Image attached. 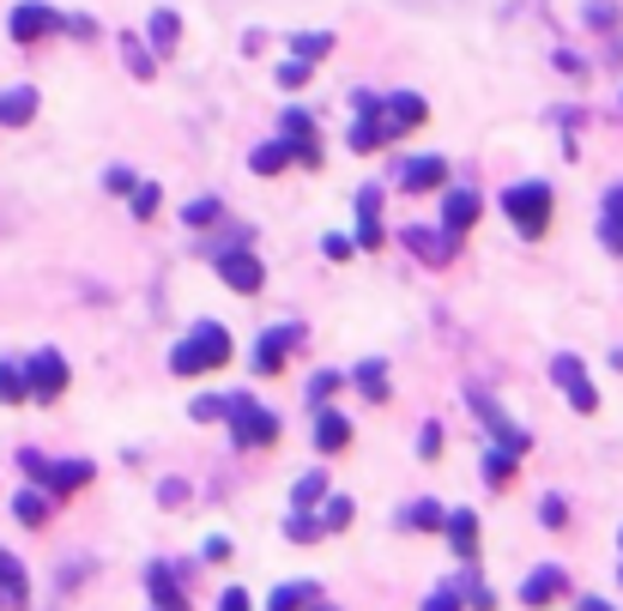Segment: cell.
Wrapping results in <instances>:
<instances>
[{
  "mask_svg": "<svg viewBox=\"0 0 623 611\" xmlns=\"http://www.w3.org/2000/svg\"><path fill=\"white\" fill-rule=\"evenodd\" d=\"M352 382H357V387H363V394H370V400H387V363H382V358L357 363V370H352Z\"/></svg>",
  "mask_w": 623,
  "mask_h": 611,
  "instance_id": "obj_27",
  "label": "cell"
},
{
  "mask_svg": "<svg viewBox=\"0 0 623 611\" xmlns=\"http://www.w3.org/2000/svg\"><path fill=\"white\" fill-rule=\"evenodd\" d=\"M12 515H19L24 527H43V521H49V497H37V490H19V497H12Z\"/></svg>",
  "mask_w": 623,
  "mask_h": 611,
  "instance_id": "obj_32",
  "label": "cell"
},
{
  "mask_svg": "<svg viewBox=\"0 0 623 611\" xmlns=\"http://www.w3.org/2000/svg\"><path fill=\"white\" fill-rule=\"evenodd\" d=\"M279 85H284V91L309 85V61H297V55H291V61H279Z\"/></svg>",
  "mask_w": 623,
  "mask_h": 611,
  "instance_id": "obj_38",
  "label": "cell"
},
{
  "mask_svg": "<svg viewBox=\"0 0 623 611\" xmlns=\"http://www.w3.org/2000/svg\"><path fill=\"white\" fill-rule=\"evenodd\" d=\"M321 497H328V473H303V478H297V490H291L297 509H315Z\"/></svg>",
  "mask_w": 623,
  "mask_h": 611,
  "instance_id": "obj_33",
  "label": "cell"
},
{
  "mask_svg": "<svg viewBox=\"0 0 623 611\" xmlns=\"http://www.w3.org/2000/svg\"><path fill=\"white\" fill-rule=\"evenodd\" d=\"M122 49H127V68H134V80H152V73H158V61H152V49H146V43H134V31L122 37Z\"/></svg>",
  "mask_w": 623,
  "mask_h": 611,
  "instance_id": "obj_34",
  "label": "cell"
},
{
  "mask_svg": "<svg viewBox=\"0 0 623 611\" xmlns=\"http://www.w3.org/2000/svg\"><path fill=\"white\" fill-rule=\"evenodd\" d=\"M502 213L515 218L521 237H544V230H551V188H544V182H515V188L502 194Z\"/></svg>",
  "mask_w": 623,
  "mask_h": 611,
  "instance_id": "obj_6",
  "label": "cell"
},
{
  "mask_svg": "<svg viewBox=\"0 0 623 611\" xmlns=\"http://www.w3.org/2000/svg\"><path fill=\"white\" fill-rule=\"evenodd\" d=\"M357 127H352V152H375L387 146V139L412 134V127H424V97L418 91H394V97H375V91H357Z\"/></svg>",
  "mask_w": 623,
  "mask_h": 611,
  "instance_id": "obj_1",
  "label": "cell"
},
{
  "mask_svg": "<svg viewBox=\"0 0 623 611\" xmlns=\"http://www.w3.org/2000/svg\"><path fill=\"white\" fill-rule=\"evenodd\" d=\"M478 213H485V200H478L473 188H448L443 194V230L448 237H466V230L478 225Z\"/></svg>",
  "mask_w": 623,
  "mask_h": 611,
  "instance_id": "obj_13",
  "label": "cell"
},
{
  "mask_svg": "<svg viewBox=\"0 0 623 611\" xmlns=\"http://www.w3.org/2000/svg\"><path fill=\"white\" fill-rule=\"evenodd\" d=\"M284 146H291L297 164H321V146H315V122L303 110H284Z\"/></svg>",
  "mask_w": 623,
  "mask_h": 611,
  "instance_id": "obj_17",
  "label": "cell"
},
{
  "mask_svg": "<svg viewBox=\"0 0 623 611\" xmlns=\"http://www.w3.org/2000/svg\"><path fill=\"white\" fill-rule=\"evenodd\" d=\"M218 272H225V284L230 291H242V297H255L267 284V267L255 261L249 249H218Z\"/></svg>",
  "mask_w": 623,
  "mask_h": 611,
  "instance_id": "obj_10",
  "label": "cell"
},
{
  "mask_svg": "<svg viewBox=\"0 0 623 611\" xmlns=\"http://www.w3.org/2000/svg\"><path fill=\"white\" fill-rule=\"evenodd\" d=\"M158 503H164V509H176V503H188V485H181V478H164Z\"/></svg>",
  "mask_w": 623,
  "mask_h": 611,
  "instance_id": "obj_43",
  "label": "cell"
},
{
  "mask_svg": "<svg viewBox=\"0 0 623 611\" xmlns=\"http://www.w3.org/2000/svg\"><path fill=\"white\" fill-rule=\"evenodd\" d=\"M37 115V91L31 85H19V91H7L0 97V127H24Z\"/></svg>",
  "mask_w": 623,
  "mask_h": 611,
  "instance_id": "obj_23",
  "label": "cell"
},
{
  "mask_svg": "<svg viewBox=\"0 0 623 611\" xmlns=\"http://www.w3.org/2000/svg\"><path fill=\"white\" fill-rule=\"evenodd\" d=\"M315 527H321V532H340V527H352V497H321V515H315Z\"/></svg>",
  "mask_w": 623,
  "mask_h": 611,
  "instance_id": "obj_29",
  "label": "cell"
},
{
  "mask_svg": "<svg viewBox=\"0 0 623 611\" xmlns=\"http://www.w3.org/2000/svg\"><path fill=\"white\" fill-rule=\"evenodd\" d=\"M103 182H110V194H134V170H122V164H115Z\"/></svg>",
  "mask_w": 623,
  "mask_h": 611,
  "instance_id": "obj_46",
  "label": "cell"
},
{
  "mask_svg": "<svg viewBox=\"0 0 623 611\" xmlns=\"http://www.w3.org/2000/svg\"><path fill=\"white\" fill-rule=\"evenodd\" d=\"M230 363V333L218 321H194L188 340L170 351V370L176 375H206V370H225Z\"/></svg>",
  "mask_w": 623,
  "mask_h": 611,
  "instance_id": "obj_2",
  "label": "cell"
},
{
  "mask_svg": "<svg viewBox=\"0 0 623 611\" xmlns=\"http://www.w3.org/2000/svg\"><path fill=\"white\" fill-rule=\"evenodd\" d=\"M225 418H230V436H237L242 448L279 442V412H267L255 394H225Z\"/></svg>",
  "mask_w": 623,
  "mask_h": 611,
  "instance_id": "obj_3",
  "label": "cell"
},
{
  "mask_svg": "<svg viewBox=\"0 0 623 611\" xmlns=\"http://www.w3.org/2000/svg\"><path fill=\"white\" fill-rule=\"evenodd\" d=\"M321 249H328V261H345V255H352L357 242H352V237H328V242H321Z\"/></svg>",
  "mask_w": 623,
  "mask_h": 611,
  "instance_id": "obj_47",
  "label": "cell"
},
{
  "mask_svg": "<svg viewBox=\"0 0 623 611\" xmlns=\"http://www.w3.org/2000/svg\"><path fill=\"white\" fill-rule=\"evenodd\" d=\"M291 49H297V61H309V68H315V61L333 55V31H303Z\"/></svg>",
  "mask_w": 623,
  "mask_h": 611,
  "instance_id": "obj_28",
  "label": "cell"
},
{
  "mask_svg": "<svg viewBox=\"0 0 623 611\" xmlns=\"http://www.w3.org/2000/svg\"><path fill=\"white\" fill-rule=\"evenodd\" d=\"M418 454H424V460L443 454V424H424V431H418Z\"/></svg>",
  "mask_w": 623,
  "mask_h": 611,
  "instance_id": "obj_41",
  "label": "cell"
},
{
  "mask_svg": "<svg viewBox=\"0 0 623 611\" xmlns=\"http://www.w3.org/2000/svg\"><path fill=\"white\" fill-rule=\"evenodd\" d=\"M218 611H255V605H249V593H242V588H225V593H218Z\"/></svg>",
  "mask_w": 623,
  "mask_h": 611,
  "instance_id": "obj_44",
  "label": "cell"
},
{
  "mask_svg": "<svg viewBox=\"0 0 623 611\" xmlns=\"http://www.w3.org/2000/svg\"><path fill=\"white\" fill-rule=\"evenodd\" d=\"M466 406H473V418H478V424H485V431H490V442H497V448H502V454H515V460H521V454H527V448H533V436H527V431H521V424H515V418H509V412H502V406H497V400H490V394H485V387H466Z\"/></svg>",
  "mask_w": 623,
  "mask_h": 611,
  "instance_id": "obj_5",
  "label": "cell"
},
{
  "mask_svg": "<svg viewBox=\"0 0 623 611\" xmlns=\"http://www.w3.org/2000/svg\"><path fill=\"white\" fill-rule=\"evenodd\" d=\"M68 358L61 351H37L31 363H24V387H31V400H61L68 394Z\"/></svg>",
  "mask_w": 623,
  "mask_h": 611,
  "instance_id": "obj_7",
  "label": "cell"
},
{
  "mask_svg": "<svg viewBox=\"0 0 623 611\" xmlns=\"http://www.w3.org/2000/svg\"><path fill=\"white\" fill-rule=\"evenodd\" d=\"M333 387H340V375H333V370H321L315 382H309V400H315V406H321V400H328Z\"/></svg>",
  "mask_w": 623,
  "mask_h": 611,
  "instance_id": "obj_42",
  "label": "cell"
},
{
  "mask_svg": "<svg viewBox=\"0 0 623 611\" xmlns=\"http://www.w3.org/2000/svg\"><path fill=\"white\" fill-rule=\"evenodd\" d=\"M485 478H490V490H502V485H509V478H515V454H485Z\"/></svg>",
  "mask_w": 623,
  "mask_h": 611,
  "instance_id": "obj_35",
  "label": "cell"
},
{
  "mask_svg": "<svg viewBox=\"0 0 623 611\" xmlns=\"http://www.w3.org/2000/svg\"><path fill=\"white\" fill-rule=\"evenodd\" d=\"M551 382L569 394V406H575V412H593V406H600V394H593V382H588V363L569 358V351L551 363Z\"/></svg>",
  "mask_w": 623,
  "mask_h": 611,
  "instance_id": "obj_9",
  "label": "cell"
},
{
  "mask_svg": "<svg viewBox=\"0 0 623 611\" xmlns=\"http://www.w3.org/2000/svg\"><path fill=\"white\" fill-rule=\"evenodd\" d=\"M443 182H448V164H443V158H412V164H399V188H406V194L443 188Z\"/></svg>",
  "mask_w": 623,
  "mask_h": 611,
  "instance_id": "obj_20",
  "label": "cell"
},
{
  "mask_svg": "<svg viewBox=\"0 0 623 611\" xmlns=\"http://www.w3.org/2000/svg\"><path fill=\"white\" fill-rule=\"evenodd\" d=\"M563 588H569V576H563V569H557V563H539L533 576L521 581V605H551Z\"/></svg>",
  "mask_w": 623,
  "mask_h": 611,
  "instance_id": "obj_19",
  "label": "cell"
},
{
  "mask_svg": "<svg viewBox=\"0 0 623 611\" xmlns=\"http://www.w3.org/2000/svg\"><path fill=\"white\" fill-rule=\"evenodd\" d=\"M176 37H181V19H176V12H152V43L170 49Z\"/></svg>",
  "mask_w": 623,
  "mask_h": 611,
  "instance_id": "obj_36",
  "label": "cell"
},
{
  "mask_svg": "<svg viewBox=\"0 0 623 611\" xmlns=\"http://www.w3.org/2000/svg\"><path fill=\"white\" fill-rule=\"evenodd\" d=\"M194 418H200V424L225 418V394H200V400H194Z\"/></svg>",
  "mask_w": 623,
  "mask_h": 611,
  "instance_id": "obj_40",
  "label": "cell"
},
{
  "mask_svg": "<svg viewBox=\"0 0 623 611\" xmlns=\"http://www.w3.org/2000/svg\"><path fill=\"white\" fill-rule=\"evenodd\" d=\"M600 242L612 255H623V188L605 194V213H600Z\"/></svg>",
  "mask_w": 623,
  "mask_h": 611,
  "instance_id": "obj_22",
  "label": "cell"
},
{
  "mask_svg": "<svg viewBox=\"0 0 623 611\" xmlns=\"http://www.w3.org/2000/svg\"><path fill=\"white\" fill-rule=\"evenodd\" d=\"M284 164H297V158H291V146H284V139H272V146H255L249 170H255V176H279Z\"/></svg>",
  "mask_w": 623,
  "mask_h": 611,
  "instance_id": "obj_26",
  "label": "cell"
},
{
  "mask_svg": "<svg viewBox=\"0 0 623 611\" xmlns=\"http://www.w3.org/2000/svg\"><path fill=\"white\" fill-rule=\"evenodd\" d=\"M146 593H152V605L158 611H188V593H181L170 563H146Z\"/></svg>",
  "mask_w": 623,
  "mask_h": 611,
  "instance_id": "obj_16",
  "label": "cell"
},
{
  "mask_svg": "<svg viewBox=\"0 0 623 611\" xmlns=\"http://www.w3.org/2000/svg\"><path fill=\"white\" fill-rule=\"evenodd\" d=\"M61 31H68V37H85V43H91V37H97V24H91V19H61Z\"/></svg>",
  "mask_w": 623,
  "mask_h": 611,
  "instance_id": "obj_48",
  "label": "cell"
},
{
  "mask_svg": "<svg viewBox=\"0 0 623 611\" xmlns=\"http://www.w3.org/2000/svg\"><path fill=\"white\" fill-rule=\"evenodd\" d=\"M345 442H352V424H345L340 412H321V418H315V448L321 454H340Z\"/></svg>",
  "mask_w": 623,
  "mask_h": 611,
  "instance_id": "obj_24",
  "label": "cell"
},
{
  "mask_svg": "<svg viewBox=\"0 0 623 611\" xmlns=\"http://www.w3.org/2000/svg\"><path fill=\"white\" fill-rule=\"evenodd\" d=\"M424 611H460V593H454V588L430 593V600H424Z\"/></svg>",
  "mask_w": 623,
  "mask_h": 611,
  "instance_id": "obj_45",
  "label": "cell"
},
{
  "mask_svg": "<svg viewBox=\"0 0 623 611\" xmlns=\"http://www.w3.org/2000/svg\"><path fill=\"white\" fill-rule=\"evenodd\" d=\"M443 532H448V545L460 557H478V515L473 509H454L448 521H443Z\"/></svg>",
  "mask_w": 623,
  "mask_h": 611,
  "instance_id": "obj_21",
  "label": "cell"
},
{
  "mask_svg": "<svg viewBox=\"0 0 623 611\" xmlns=\"http://www.w3.org/2000/svg\"><path fill=\"white\" fill-rule=\"evenodd\" d=\"M443 521H448V515H443V503H430V497H418L406 515H399V527H412V532H436Z\"/></svg>",
  "mask_w": 623,
  "mask_h": 611,
  "instance_id": "obj_25",
  "label": "cell"
},
{
  "mask_svg": "<svg viewBox=\"0 0 623 611\" xmlns=\"http://www.w3.org/2000/svg\"><path fill=\"white\" fill-rule=\"evenodd\" d=\"M7 31H12V43H43V37H55L61 31V12L55 7H43V0H24V7H12V19H7Z\"/></svg>",
  "mask_w": 623,
  "mask_h": 611,
  "instance_id": "obj_8",
  "label": "cell"
},
{
  "mask_svg": "<svg viewBox=\"0 0 623 611\" xmlns=\"http://www.w3.org/2000/svg\"><path fill=\"white\" fill-rule=\"evenodd\" d=\"M382 237H387V230H382V194H375V188H357V249H382Z\"/></svg>",
  "mask_w": 623,
  "mask_h": 611,
  "instance_id": "obj_18",
  "label": "cell"
},
{
  "mask_svg": "<svg viewBox=\"0 0 623 611\" xmlns=\"http://www.w3.org/2000/svg\"><path fill=\"white\" fill-rule=\"evenodd\" d=\"M399 242H406L418 261H430V267H448L454 255H460V237H448V230H424V225H412Z\"/></svg>",
  "mask_w": 623,
  "mask_h": 611,
  "instance_id": "obj_12",
  "label": "cell"
},
{
  "mask_svg": "<svg viewBox=\"0 0 623 611\" xmlns=\"http://www.w3.org/2000/svg\"><path fill=\"white\" fill-rule=\"evenodd\" d=\"M31 605V576L12 551H0V611H24Z\"/></svg>",
  "mask_w": 623,
  "mask_h": 611,
  "instance_id": "obj_15",
  "label": "cell"
},
{
  "mask_svg": "<svg viewBox=\"0 0 623 611\" xmlns=\"http://www.w3.org/2000/svg\"><path fill=\"white\" fill-rule=\"evenodd\" d=\"M297 345H303V328H267L261 345H255V370H261V375H279L284 358H291Z\"/></svg>",
  "mask_w": 623,
  "mask_h": 611,
  "instance_id": "obj_11",
  "label": "cell"
},
{
  "mask_svg": "<svg viewBox=\"0 0 623 611\" xmlns=\"http://www.w3.org/2000/svg\"><path fill=\"white\" fill-rule=\"evenodd\" d=\"M19 466L37 478V485L55 490V497H73V490H85L91 478H97V466H91V460H49V454H37V448H24Z\"/></svg>",
  "mask_w": 623,
  "mask_h": 611,
  "instance_id": "obj_4",
  "label": "cell"
},
{
  "mask_svg": "<svg viewBox=\"0 0 623 611\" xmlns=\"http://www.w3.org/2000/svg\"><path fill=\"white\" fill-rule=\"evenodd\" d=\"M127 200H134V218L158 213V188H152V182H134V194H127Z\"/></svg>",
  "mask_w": 623,
  "mask_h": 611,
  "instance_id": "obj_37",
  "label": "cell"
},
{
  "mask_svg": "<svg viewBox=\"0 0 623 611\" xmlns=\"http://www.w3.org/2000/svg\"><path fill=\"white\" fill-rule=\"evenodd\" d=\"M539 521H544V527H569V503H563V497H544V503H539Z\"/></svg>",
  "mask_w": 623,
  "mask_h": 611,
  "instance_id": "obj_39",
  "label": "cell"
},
{
  "mask_svg": "<svg viewBox=\"0 0 623 611\" xmlns=\"http://www.w3.org/2000/svg\"><path fill=\"white\" fill-rule=\"evenodd\" d=\"M225 218V200L218 194H206V200H194V206H181V225H194V230H206V225H218Z\"/></svg>",
  "mask_w": 623,
  "mask_h": 611,
  "instance_id": "obj_31",
  "label": "cell"
},
{
  "mask_svg": "<svg viewBox=\"0 0 623 611\" xmlns=\"http://www.w3.org/2000/svg\"><path fill=\"white\" fill-rule=\"evenodd\" d=\"M588 24H593V31H612V7H605V0H600V7H588Z\"/></svg>",
  "mask_w": 623,
  "mask_h": 611,
  "instance_id": "obj_49",
  "label": "cell"
},
{
  "mask_svg": "<svg viewBox=\"0 0 623 611\" xmlns=\"http://www.w3.org/2000/svg\"><path fill=\"white\" fill-rule=\"evenodd\" d=\"M19 400H31V387H24V363H0V406H19Z\"/></svg>",
  "mask_w": 623,
  "mask_h": 611,
  "instance_id": "obj_30",
  "label": "cell"
},
{
  "mask_svg": "<svg viewBox=\"0 0 623 611\" xmlns=\"http://www.w3.org/2000/svg\"><path fill=\"white\" fill-rule=\"evenodd\" d=\"M581 611H612V605H605V600H581Z\"/></svg>",
  "mask_w": 623,
  "mask_h": 611,
  "instance_id": "obj_50",
  "label": "cell"
},
{
  "mask_svg": "<svg viewBox=\"0 0 623 611\" xmlns=\"http://www.w3.org/2000/svg\"><path fill=\"white\" fill-rule=\"evenodd\" d=\"M267 611H340V605H328V593L315 581H284V588H272Z\"/></svg>",
  "mask_w": 623,
  "mask_h": 611,
  "instance_id": "obj_14",
  "label": "cell"
}]
</instances>
